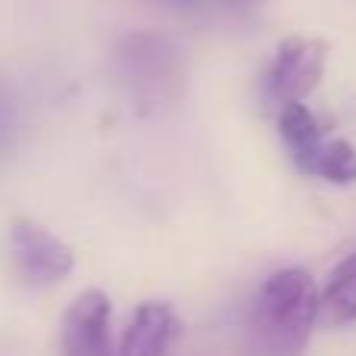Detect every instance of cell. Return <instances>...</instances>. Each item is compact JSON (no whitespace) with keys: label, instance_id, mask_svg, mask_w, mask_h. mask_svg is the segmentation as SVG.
<instances>
[{"label":"cell","instance_id":"277c9868","mask_svg":"<svg viewBox=\"0 0 356 356\" xmlns=\"http://www.w3.org/2000/svg\"><path fill=\"white\" fill-rule=\"evenodd\" d=\"M328 44L319 38L291 35L272 54V63L263 75V100L272 110H284L291 104H303L307 94L316 91V85L325 75Z\"/></svg>","mask_w":356,"mask_h":356},{"label":"cell","instance_id":"30bf717a","mask_svg":"<svg viewBox=\"0 0 356 356\" xmlns=\"http://www.w3.org/2000/svg\"><path fill=\"white\" fill-rule=\"evenodd\" d=\"M156 6H166V10H178V13H197L203 6V0H150Z\"/></svg>","mask_w":356,"mask_h":356},{"label":"cell","instance_id":"52a82bcc","mask_svg":"<svg viewBox=\"0 0 356 356\" xmlns=\"http://www.w3.org/2000/svg\"><path fill=\"white\" fill-rule=\"evenodd\" d=\"M181 332V319L166 300H144L125 325L119 356H166Z\"/></svg>","mask_w":356,"mask_h":356},{"label":"cell","instance_id":"5b68a950","mask_svg":"<svg viewBox=\"0 0 356 356\" xmlns=\"http://www.w3.org/2000/svg\"><path fill=\"white\" fill-rule=\"evenodd\" d=\"M6 257H10V266L19 275V282L31 284V288L63 282L75 266L72 250L50 228L38 225L31 219H16L10 225Z\"/></svg>","mask_w":356,"mask_h":356},{"label":"cell","instance_id":"6da1fadb","mask_svg":"<svg viewBox=\"0 0 356 356\" xmlns=\"http://www.w3.org/2000/svg\"><path fill=\"white\" fill-rule=\"evenodd\" d=\"M316 282L303 269H278L263 282L247 322V356H300L319 319Z\"/></svg>","mask_w":356,"mask_h":356},{"label":"cell","instance_id":"7a4b0ae2","mask_svg":"<svg viewBox=\"0 0 356 356\" xmlns=\"http://www.w3.org/2000/svg\"><path fill=\"white\" fill-rule=\"evenodd\" d=\"M113 72L135 104H169L184 88V54L166 35L129 31L113 47Z\"/></svg>","mask_w":356,"mask_h":356},{"label":"cell","instance_id":"9c48e42d","mask_svg":"<svg viewBox=\"0 0 356 356\" xmlns=\"http://www.w3.org/2000/svg\"><path fill=\"white\" fill-rule=\"evenodd\" d=\"M19 135H22V113L10 85L0 79V160H6L19 147Z\"/></svg>","mask_w":356,"mask_h":356},{"label":"cell","instance_id":"3957f363","mask_svg":"<svg viewBox=\"0 0 356 356\" xmlns=\"http://www.w3.org/2000/svg\"><path fill=\"white\" fill-rule=\"evenodd\" d=\"M278 131L300 172L332 184L356 181V147L344 138H328L307 104L278 110Z\"/></svg>","mask_w":356,"mask_h":356},{"label":"cell","instance_id":"8fae6325","mask_svg":"<svg viewBox=\"0 0 356 356\" xmlns=\"http://www.w3.org/2000/svg\"><path fill=\"white\" fill-rule=\"evenodd\" d=\"M232 3H259V0H232Z\"/></svg>","mask_w":356,"mask_h":356},{"label":"cell","instance_id":"8992f818","mask_svg":"<svg viewBox=\"0 0 356 356\" xmlns=\"http://www.w3.org/2000/svg\"><path fill=\"white\" fill-rule=\"evenodd\" d=\"M110 313L113 307L104 291H81L63 313L60 356H116Z\"/></svg>","mask_w":356,"mask_h":356},{"label":"cell","instance_id":"ba28073f","mask_svg":"<svg viewBox=\"0 0 356 356\" xmlns=\"http://www.w3.org/2000/svg\"><path fill=\"white\" fill-rule=\"evenodd\" d=\"M319 319L328 325H347L356 319V253L338 263V269L328 275L319 300Z\"/></svg>","mask_w":356,"mask_h":356}]
</instances>
